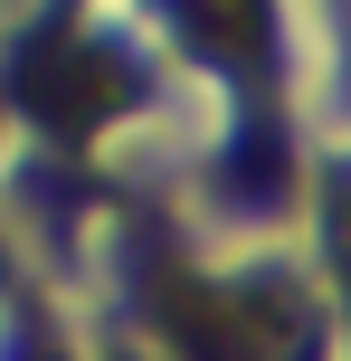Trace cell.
<instances>
[{
	"label": "cell",
	"instance_id": "obj_2",
	"mask_svg": "<svg viewBox=\"0 0 351 361\" xmlns=\"http://www.w3.org/2000/svg\"><path fill=\"white\" fill-rule=\"evenodd\" d=\"M124 86H133V76H124V57L86 48L76 29H57L48 48H38L29 67H19V95H29V105L48 114L57 133H95L114 105H124Z\"/></svg>",
	"mask_w": 351,
	"mask_h": 361
},
{
	"label": "cell",
	"instance_id": "obj_1",
	"mask_svg": "<svg viewBox=\"0 0 351 361\" xmlns=\"http://www.w3.org/2000/svg\"><path fill=\"white\" fill-rule=\"evenodd\" d=\"M171 333L190 361H314V305L295 286H181Z\"/></svg>",
	"mask_w": 351,
	"mask_h": 361
}]
</instances>
